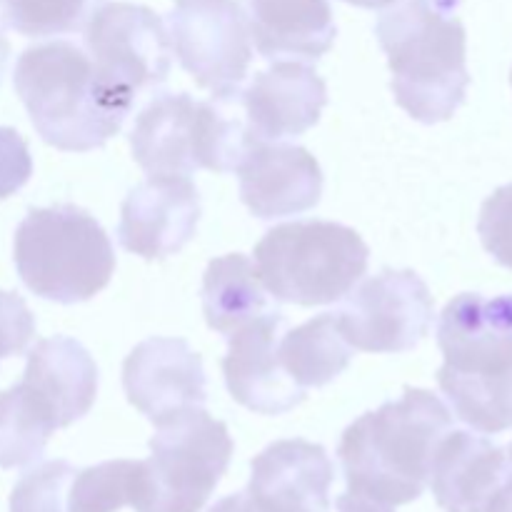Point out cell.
I'll return each instance as SVG.
<instances>
[{
	"instance_id": "1",
	"label": "cell",
	"mask_w": 512,
	"mask_h": 512,
	"mask_svg": "<svg viewBox=\"0 0 512 512\" xmlns=\"http://www.w3.org/2000/svg\"><path fill=\"white\" fill-rule=\"evenodd\" d=\"M453 428V415L430 390L405 388L355 420L340 438L338 458L348 493L385 505H408L423 495L435 445Z\"/></svg>"
},
{
	"instance_id": "2",
	"label": "cell",
	"mask_w": 512,
	"mask_h": 512,
	"mask_svg": "<svg viewBox=\"0 0 512 512\" xmlns=\"http://www.w3.org/2000/svg\"><path fill=\"white\" fill-rule=\"evenodd\" d=\"M463 0H395L375 23L393 70L395 103L425 125L443 123L470 88Z\"/></svg>"
},
{
	"instance_id": "3",
	"label": "cell",
	"mask_w": 512,
	"mask_h": 512,
	"mask_svg": "<svg viewBox=\"0 0 512 512\" xmlns=\"http://www.w3.org/2000/svg\"><path fill=\"white\" fill-rule=\"evenodd\" d=\"M13 85L40 138L65 153L103 148L128 118L103 103L88 53L68 40L23 50Z\"/></svg>"
},
{
	"instance_id": "4",
	"label": "cell",
	"mask_w": 512,
	"mask_h": 512,
	"mask_svg": "<svg viewBox=\"0 0 512 512\" xmlns=\"http://www.w3.org/2000/svg\"><path fill=\"white\" fill-rule=\"evenodd\" d=\"M13 258L25 288L60 305L95 298L115 273L108 233L78 205L28 210L15 230Z\"/></svg>"
},
{
	"instance_id": "5",
	"label": "cell",
	"mask_w": 512,
	"mask_h": 512,
	"mask_svg": "<svg viewBox=\"0 0 512 512\" xmlns=\"http://www.w3.org/2000/svg\"><path fill=\"white\" fill-rule=\"evenodd\" d=\"M370 248L360 233L330 220H295L270 228L255 245L263 288L278 303L330 305L368 273Z\"/></svg>"
},
{
	"instance_id": "6",
	"label": "cell",
	"mask_w": 512,
	"mask_h": 512,
	"mask_svg": "<svg viewBox=\"0 0 512 512\" xmlns=\"http://www.w3.org/2000/svg\"><path fill=\"white\" fill-rule=\"evenodd\" d=\"M248 130L215 100L163 93L135 118L133 158L148 175H190L205 168L230 173L243 158Z\"/></svg>"
},
{
	"instance_id": "7",
	"label": "cell",
	"mask_w": 512,
	"mask_h": 512,
	"mask_svg": "<svg viewBox=\"0 0 512 512\" xmlns=\"http://www.w3.org/2000/svg\"><path fill=\"white\" fill-rule=\"evenodd\" d=\"M233 438L223 420L190 408L158 425L150 458L140 460L135 512H200L233 460Z\"/></svg>"
},
{
	"instance_id": "8",
	"label": "cell",
	"mask_w": 512,
	"mask_h": 512,
	"mask_svg": "<svg viewBox=\"0 0 512 512\" xmlns=\"http://www.w3.org/2000/svg\"><path fill=\"white\" fill-rule=\"evenodd\" d=\"M85 48L95 85L108 108L130 115L140 95L170 75V38L148 5L105 3L85 25Z\"/></svg>"
},
{
	"instance_id": "9",
	"label": "cell",
	"mask_w": 512,
	"mask_h": 512,
	"mask_svg": "<svg viewBox=\"0 0 512 512\" xmlns=\"http://www.w3.org/2000/svg\"><path fill=\"white\" fill-rule=\"evenodd\" d=\"M170 48L198 88L218 103L240 95L248 78L253 43L250 23L238 0H175L168 13Z\"/></svg>"
},
{
	"instance_id": "10",
	"label": "cell",
	"mask_w": 512,
	"mask_h": 512,
	"mask_svg": "<svg viewBox=\"0 0 512 512\" xmlns=\"http://www.w3.org/2000/svg\"><path fill=\"white\" fill-rule=\"evenodd\" d=\"M433 295L415 270L385 268L365 280L335 313L350 348L363 353H408L430 333Z\"/></svg>"
},
{
	"instance_id": "11",
	"label": "cell",
	"mask_w": 512,
	"mask_h": 512,
	"mask_svg": "<svg viewBox=\"0 0 512 512\" xmlns=\"http://www.w3.org/2000/svg\"><path fill=\"white\" fill-rule=\"evenodd\" d=\"M240 198L260 220L313 210L323 198V170L303 145L250 138L238 163Z\"/></svg>"
},
{
	"instance_id": "12",
	"label": "cell",
	"mask_w": 512,
	"mask_h": 512,
	"mask_svg": "<svg viewBox=\"0 0 512 512\" xmlns=\"http://www.w3.org/2000/svg\"><path fill=\"white\" fill-rule=\"evenodd\" d=\"M200 223V195L188 175H148L123 200L118 240L145 260L180 253Z\"/></svg>"
},
{
	"instance_id": "13",
	"label": "cell",
	"mask_w": 512,
	"mask_h": 512,
	"mask_svg": "<svg viewBox=\"0 0 512 512\" xmlns=\"http://www.w3.org/2000/svg\"><path fill=\"white\" fill-rule=\"evenodd\" d=\"M123 388L130 405L155 428L205 403L203 358L183 338H148L123 363Z\"/></svg>"
},
{
	"instance_id": "14",
	"label": "cell",
	"mask_w": 512,
	"mask_h": 512,
	"mask_svg": "<svg viewBox=\"0 0 512 512\" xmlns=\"http://www.w3.org/2000/svg\"><path fill=\"white\" fill-rule=\"evenodd\" d=\"M445 365L460 375L493 378L512 370V293L455 295L438 320Z\"/></svg>"
},
{
	"instance_id": "15",
	"label": "cell",
	"mask_w": 512,
	"mask_h": 512,
	"mask_svg": "<svg viewBox=\"0 0 512 512\" xmlns=\"http://www.w3.org/2000/svg\"><path fill=\"white\" fill-rule=\"evenodd\" d=\"M285 318L278 310L258 315L230 333L223 358L230 398L260 415H283L305 400V390L285 373L278 355V335Z\"/></svg>"
},
{
	"instance_id": "16",
	"label": "cell",
	"mask_w": 512,
	"mask_h": 512,
	"mask_svg": "<svg viewBox=\"0 0 512 512\" xmlns=\"http://www.w3.org/2000/svg\"><path fill=\"white\" fill-rule=\"evenodd\" d=\"M333 460L310 440H278L250 463L245 493L268 512H328Z\"/></svg>"
},
{
	"instance_id": "17",
	"label": "cell",
	"mask_w": 512,
	"mask_h": 512,
	"mask_svg": "<svg viewBox=\"0 0 512 512\" xmlns=\"http://www.w3.org/2000/svg\"><path fill=\"white\" fill-rule=\"evenodd\" d=\"M243 105L250 138H298L318 125L320 113L328 105V88L310 65L278 60L255 75L243 93Z\"/></svg>"
},
{
	"instance_id": "18",
	"label": "cell",
	"mask_w": 512,
	"mask_h": 512,
	"mask_svg": "<svg viewBox=\"0 0 512 512\" xmlns=\"http://www.w3.org/2000/svg\"><path fill=\"white\" fill-rule=\"evenodd\" d=\"M505 470V450L493 440L450 428L435 445L428 480L445 512H483Z\"/></svg>"
},
{
	"instance_id": "19",
	"label": "cell",
	"mask_w": 512,
	"mask_h": 512,
	"mask_svg": "<svg viewBox=\"0 0 512 512\" xmlns=\"http://www.w3.org/2000/svg\"><path fill=\"white\" fill-rule=\"evenodd\" d=\"M23 383L48 405L58 428H68L93 408L98 365L78 340L55 335L30 350Z\"/></svg>"
},
{
	"instance_id": "20",
	"label": "cell",
	"mask_w": 512,
	"mask_h": 512,
	"mask_svg": "<svg viewBox=\"0 0 512 512\" xmlns=\"http://www.w3.org/2000/svg\"><path fill=\"white\" fill-rule=\"evenodd\" d=\"M248 10L250 38L268 60H318L338 35L330 0H248Z\"/></svg>"
},
{
	"instance_id": "21",
	"label": "cell",
	"mask_w": 512,
	"mask_h": 512,
	"mask_svg": "<svg viewBox=\"0 0 512 512\" xmlns=\"http://www.w3.org/2000/svg\"><path fill=\"white\" fill-rule=\"evenodd\" d=\"M200 295L205 323L223 335L235 333L240 325L268 313V298L258 270L240 253L210 260Z\"/></svg>"
},
{
	"instance_id": "22",
	"label": "cell",
	"mask_w": 512,
	"mask_h": 512,
	"mask_svg": "<svg viewBox=\"0 0 512 512\" xmlns=\"http://www.w3.org/2000/svg\"><path fill=\"white\" fill-rule=\"evenodd\" d=\"M280 365L300 388H323L348 370L353 348L343 338L335 313H323L278 340Z\"/></svg>"
},
{
	"instance_id": "23",
	"label": "cell",
	"mask_w": 512,
	"mask_h": 512,
	"mask_svg": "<svg viewBox=\"0 0 512 512\" xmlns=\"http://www.w3.org/2000/svg\"><path fill=\"white\" fill-rule=\"evenodd\" d=\"M58 430L48 405L20 380L0 393V468L13 470L43 458L50 435Z\"/></svg>"
},
{
	"instance_id": "24",
	"label": "cell",
	"mask_w": 512,
	"mask_h": 512,
	"mask_svg": "<svg viewBox=\"0 0 512 512\" xmlns=\"http://www.w3.org/2000/svg\"><path fill=\"white\" fill-rule=\"evenodd\" d=\"M438 385L455 415L478 433L495 435L512 428V370L493 378H475L440 368Z\"/></svg>"
},
{
	"instance_id": "25",
	"label": "cell",
	"mask_w": 512,
	"mask_h": 512,
	"mask_svg": "<svg viewBox=\"0 0 512 512\" xmlns=\"http://www.w3.org/2000/svg\"><path fill=\"white\" fill-rule=\"evenodd\" d=\"M140 488V460H108L78 470L68 488V512H118L133 508Z\"/></svg>"
},
{
	"instance_id": "26",
	"label": "cell",
	"mask_w": 512,
	"mask_h": 512,
	"mask_svg": "<svg viewBox=\"0 0 512 512\" xmlns=\"http://www.w3.org/2000/svg\"><path fill=\"white\" fill-rule=\"evenodd\" d=\"M105 0H0L5 23L25 38L83 30Z\"/></svg>"
},
{
	"instance_id": "27",
	"label": "cell",
	"mask_w": 512,
	"mask_h": 512,
	"mask_svg": "<svg viewBox=\"0 0 512 512\" xmlns=\"http://www.w3.org/2000/svg\"><path fill=\"white\" fill-rule=\"evenodd\" d=\"M75 473L68 460H48L28 470L10 493V512H68V488Z\"/></svg>"
},
{
	"instance_id": "28",
	"label": "cell",
	"mask_w": 512,
	"mask_h": 512,
	"mask_svg": "<svg viewBox=\"0 0 512 512\" xmlns=\"http://www.w3.org/2000/svg\"><path fill=\"white\" fill-rule=\"evenodd\" d=\"M478 233L495 263L512 270V183L498 188L485 200L480 208Z\"/></svg>"
},
{
	"instance_id": "29",
	"label": "cell",
	"mask_w": 512,
	"mask_h": 512,
	"mask_svg": "<svg viewBox=\"0 0 512 512\" xmlns=\"http://www.w3.org/2000/svg\"><path fill=\"white\" fill-rule=\"evenodd\" d=\"M35 338V318L18 293L0 290V360L25 353Z\"/></svg>"
},
{
	"instance_id": "30",
	"label": "cell",
	"mask_w": 512,
	"mask_h": 512,
	"mask_svg": "<svg viewBox=\"0 0 512 512\" xmlns=\"http://www.w3.org/2000/svg\"><path fill=\"white\" fill-rule=\"evenodd\" d=\"M33 175V158L23 135L0 125V200L18 193Z\"/></svg>"
},
{
	"instance_id": "31",
	"label": "cell",
	"mask_w": 512,
	"mask_h": 512,
	"mask_svg": "<svg viewBox=\"0 0 512 512\" xmlns=\"http://www.w3.org/2000/svg\"><path fill=\"white\" fill-rule=\"evenodd\" d=\"M335 508H338V512H395L393 505L378 503V500L363 498V495H355V493L340 495Z\"/></svg>"
},
{
	"instance_id": "32",
	"label": "cell",
	"mask_w": 512,
	"mask_h": 512,
	"mask_svg": "<svg viewBox=\"0 0 512 512\" xmlns=\"http://www.w3.org/2000/svg\"><path fill=\"white\" fill-rule=\"evenodd\" d=\"M483 512H512V468L505 470L503 483L498 485Z\"/></svg>"
},
{
	"instance_id": "33",
	"label": "cell",
	"mask_w": 512,
	"mask_h": 512,
	"mask_svg": "<svg viewBox=\"0 0 512 512\" xmlns=\"http://www.w3.org/2000/svg\"><path fill=\"white\" fill-rule=\"evenodd\" d=\"M208 512H268L260 508L258 503H253L248 493H238V495H228V498L218 500Z\"/></svg>"
},
{
	"instance_id": "34",
	"label": "cell",
	"mask_w": 512,
	"mask_h": 512,
	"mask_svg": "<svg viewBox=\"0 0 512 512\" xmlns=\"http://www.w3.org/2000/svg\"><path fill=\"white\" fill-rule=\"evenodd\" d=\"M8 60H10V40L5 35V25L0 20V83L5 78V70H8Z\"/></svg>"
},
{
	"instance_id": "35",
	"label": "cell",
	"mask_w": 512,
	"mask_h": 512,
	"mask_svg": "<svg viewBox=\"0 0 512 512\" xmlns=\"http://www.w3.org/2000/svg\"><path fill=\"white\" fill-rule=\"evenodd\" d=\"M345 3L355 5V8H365V10H380V8H388V5H393L395 0H345Z\"/></svg>"
},
{
	"instance_id": "36",
	"label": "cell",
	"mask_w": 512,
	"mask_h": 512,
	"mask_svg": "<svg viewBox=\"0 0 512 512\" xmlns=\"http://www.w3.org/2000/svg\"><path fill=\"white\" fill-rule=\"evenodd\" d=\"M505 463H508V468H512V443L508 445V450H505Z\"/></svg>"
},
{
	"instance_id": "37",
	"label": "cell",
	"mask_w": 512,
	"mask_h": 512,
	"mask_svg": "<svg viewBox=\"0 0 512 512\" xmlns=\"http://www.w3.org/2000/svg\"><path fill=\"white\" fill-rule=\"evenodd\" d=\"M510 83H512V73H510Z\"/></svg>"
}]
</instances>
